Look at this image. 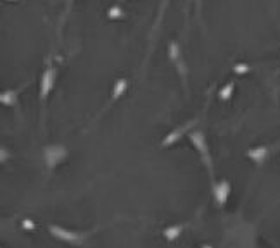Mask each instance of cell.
Masks as SVG:
<instances>
[{
    "mask_svg": "<svg viewBox=\"0 0 280 248\" xmlns=\"http://www.w3.org/2000/svg\"><path fill=\"white\" fill-rule=\"evenodd\" d=\"M180 231H181V226H171V228L165 229V236L168 238V240H175V238H178Z\"/></svg>",
    "mask_w": 280,
    "mask_h": 248,
    "instance_id": "9",
    "label": "cell"
},
{
    "mask_svg": "<svg viewBox=\"0 0 280 248\" xmlns=\"http://www.w3.org/2000/svg\"><path fill=\"white\" fill-rule=\"evenodd\" d=\"M230 195V185L229 181H218L214 183L213 186V197H214V202H216L220 207L227 204V198Z\"/></svg>",
    "mask_w": 280,
    "mask_h": 248,
    "instance_id": "4",
    "label": "cell"
},
{
    "mask_svg": "<svg viewBox=\"0 0 280 248\" xmlns=\"http://www.w3.org/2000/svg\"><path fill=\"white\" fill-rule=\"evenodd\" d=\"M49 231H50L52 236H55L57 240L64 241V243H73V245H76V243H80V241H82V236H80L78 233L67 231V229L61 228V226H55V224L49 226Z\"/></svg>",
    "mask_w": 280,
    "mask_h": 248,
    "instance_id": "3",
    "label": "cell"
},
{
    "mask_svg": "<svg viewBox=\"0 0 280 248\" xmlns=\"http://www.w3.org/2000/svg\"><path fill=\"white\" fill-rule=\"evenodd\" d=\"M0 102L4 105H16L17 103V91H4L2 97H0Z\"/></svg>",
    "mask_w": 280,
    "mask_h": 248,
    "instance_id": "7",
    "label": "cell"
},
{
    "mask_svg": "<svg viewBox=\"0 0 280 248\" xmlns=\"http://www.w3.org/2000/svg\"><path fill=\"white\" fill-rule=\"evenodd\" d=\"M52 87H54V71L47 69L42 76V85H40V99L45 100L50 95Z\"/></svg>",
    "mask_w": 280,
    "mask_h": 248,
    "instance_id": "5",
    "label": "cell"
},
{
    "mask_svg": "<svg viewBox=\"0 0 280 248\" xmlns=\"http://www.w3.org/2000/svg\"><path fill=\"white\" fill-rule=\"evenodd\" d=\"M232 90H233V85H227V87L220 91V99H221V100L230 99V95H232Z\"/></svg>",
    "mask_w": 280,
    "mask_h": 248,
    "instance_id": "10",
    "label": "cell"
},
{
    "mask_svg": "<svg viewBox=\"0 0 280 248\" xmlns=\"http://www.w3.org/2000/svg\"><path fill=\"white\" fill-rule=\"evenodd\" d=\"M189 140L192 142V145L196 146V150H198L199 155H201L202 162H204L206 167H208L209 173H211V155H209V146L202 131H192V133H189Z\"/></svg>",
    "mask_w": 280,
    "mask_h": 248,
    "instance_id": "1",
    "label": "cell"
},
{
    "mask_svg": "<svg viewBox=\"0 0 280 248\" xmlns=\"http://www.w3.org/2000/svg\"><path fill=\"white\" fill-rule=\"evenodd\" d=\"M24 228H33V224H32V222H28V220H26V222H24Z\"/></svg>",
    "mask_w": 280,
    "mask_h": 248,
    "instance_id": "11",
    "label": "cell"
},
{
    "mask_svg": "<svg viewBox=\"0 0 280 248\" xmlns=\"http://www.w3.org/2000/svg\"><path fill=\"white\" fill-rule=\"evenodd\" d=\"M125 88H127V81H125V79H119V81H116L115 90H113V100H116L118 97H121L123 91H125Z\"/></svg>",
    "mask_w": 280,
    "mask_h": 248,
    "instance_id": "8",
    "label": "cell"
},
{
    "mask_svg": "<svg viewBox=\"0 0 280 248\" xmlns=\"http://www.w3.org/2000/svg\"><path fill=\"white\" fill-rule=\"evenodd\" d=\"M67 155V150L64 148V146L61 145H52V146H47L45 148V162H47L49 167H55L57 164H61V162L66 159Z\"/></svg>",
    "mask_w": 280,
    "mask_h": 248,
    "instance_id": "2",
    "label": "cell"
},
{
    "mask_svg": "<svg viewBox=\"0 0 280 248\" xmlns=\"http://www.w3.org/2000/svg\"><path fill=\"white\" fill-rule=\"evenodd\" d=\"M189 126H190V124H185V126H181V128H178V130L171 131V133L168 134V136H166L165 140H163V146H170L173 142H177L178 138H180L181 134H183L187 130H189Z\"/></svg>",
    "mask_w": 280,
    "mask_h": 248,
    "instance_id": "6",
    "label": "cell"
}]
</instances>
